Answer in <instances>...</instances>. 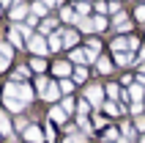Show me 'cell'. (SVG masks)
<instances>
[{"instance_id": "6da1fadb", "label": "cell", "mask_w": 145, "mask_h": 143, "mask_svg": "<svg viewBox=\"0 0 145 143\" xmlns=\"http://www.w3.org/2000/svg\"><path fill=\"white\" fill-rule=\"evenodd\" d=\"M6 94H8V96H16V99H22L25 105L33 102V96H36V94H33V88L25 85V83H8V85H6Z\"/></svg>"}, {"instance_id": "7a4b0ae2", "label": "cell", "mask_w": 145, "mask_h": 143, "mask_svg": "<svg viewBox=\"0 0 145 143\" xmlns=\"http://www.w3.org/2000/svg\"><path fill=\"white\" fill-rule=\"evenodd\" d=\"M104 91H107V88H101L99 83H93V85L85 88V99H88L93 107H101V105H104Z\"/></svg>"}, {"instance_id": "3957f363", "label": "cell", "mask_w": 145, "mask_h": 143, "mask_svg": "<svg viewBox=\"0 0 145 143\" xmlns=\"http://www.w3.org/2000/svg\"><path fill=\"white\" fill-rule=\"evenodd\" d=\"M27 50H30L33 55H47L49 52V41L44 39V36H30V39H27Z\"/></svg>"}, {"instance_id": "277c9868", "label": "cell", "mask_w": 145, "mask_h": 143, "mask_svg": "<svg viewBox=\"0 0 145 143\" xmlns=\"http://www.w3.org/2000/svg\"><path fill=\"white\" fill-rule=\"evenodd\" d=\"M110 25H112V28H115L118 33H121V36H126V33L131 30V19H129L126 14H123V11H118V14H112V22H110Z\"/></svg>"}, {"instance_id": "5b68a950", "label": "cell", "mask_w": 145, "mask_h": 143, "mask_svg": "<svg viewBox=\"0 0 145 143\" xmlns=\"http://www.w3.org/2000/svg\"><path fill=\"white\" fill-rule=\"evenodd\" d=\"M57 30H60V36H63V47L74 50V44L80 41V33H77V30H71V28H57Z\"/></svg>"}, {"instance_id": "8992f818", "label": "cell", "mask_w": 145, "mask_h": 143, "mask_svg": "<svg viewBox=\"0 0 145 143\" xmlns=\"http://www.w3.org/2000/svg\"><path fill=\"white\" fill-rule=\"evenodd\" d=\"M57 28H60V25H57V17H55V19H52V17H44V19L39 22V33H41V36H47V33L57 30Z\"/></svg>"}, {"instance_id": "52a82bcc", "label": "cell", "mask_w": 145, "mask_h": 143, "mask_svg": "<svg viewBox=\"0 0 145 143\" xmlns=\"http://www.w3.org/2000/svg\"><path fill=\"white\" fill-rule=\"evenodd\" d=\"M27 14H30V6H27V3H16V6L11 8V19H14V22L27 19Z\"/></svg>"}, {"instance_id": "ba28073f", "label": "cell", "mask_w": 145, "mask_h": 143, "mask_svg": "<svg viewBox=\"0 0 145 143\" xmlns=\"http://www.w3.org/2000/svg\"><path fill=\"white\" fill-rule=\"evenodd\" d=\"M52 72H55V77H60V80H63V77H69V74H71V61H57V64L55 66H52Z\"/></svg>"}, {"instance_id": "9c48e42d", "label": "cell", "mask_w": 145, "mask_h": 143, "mask_svg": "<svg viewBox=\"0 0 145 143\" xmlns=\"http://www.w3.org/2000/svg\"><path fill=\"white\" fill-rule=\"evenodd\" d=\"M41 96H44L47 102H57V99L63 96V91H60V85H55V83H49V85H47V91H44Z\"/></svg>"}, {"instance_id": "30bf717a", "label": "cell", "mask_w": 145, "mask_h": 143, "mask_svg": "<svg viewBox=\"0 0 145 143\" xmlns=\"http://www.w3.org/2000/svg\"><path fill=\"white\" fill-rule=\"evenodd\" d=\"M74 25H77V28H80L82 33H96V25H93V17H90V19H88V17H77V22H74Z\"/></svg>"}, {"instance_id": "8fae6325", "label": "cell", "mask_w": 145, "mask_h": 143, "mask_svg": "<svg viewBox=\"0 0 145 143\" xmlns=\"http://www.w3.org/2000/svg\"><path fill=\"white\" fill-rule=\"evenodd\" d=\"M8 41H11L14 47H22V44H25V36H22V30H19V25L8 28Z\"/></svg>"}, {"instance_id": "7c38bea8", "label": "cell", "mask_w": 145, "mask_h": 143, "mask_svg": "<svg viewBox=\"0 0 145 143\" xmlns=\"http://www.w3.org/2000/svg\"><path fill=\"white\" fill-rule=\"evenodd\" d=\"M69 61H71V64H88V52H85V47H74L71 52H69Z\"/></svg>"}, {"instance_id": "4fadbf2b", "label": "cell", "mask_w": 145, "mask_h": 143, "mask_svg": "<svg viewBox=\"0 0 145 143\" xmlns=\"http://www.w3.org/2000/svg\"><path fill=\"white\" fill-rule=\"evenodd\" d=\"M3 99H6V107H8V110H14V113H22L25 110V102H22V99L8 96V94H3Z\"/></svg>"}, {"instance_id": "5bb4252c", "label": "cell", "mask_w": 145, "mask_h": 143, "mask_svg": "<svg viewBox=\"0 0 145 143\" xmlns=\"http://www.w3.org/2000/svg\"><path fill=\"white\" fill-rule=\"evenodd\" d=\"M49 52H57V50H63V36H60V30H55V33H49Z\"/></svg>"}, {"instance_id": "9a60e30c", "label": "cell", "mask_w": 145, "mask_h": 143, "mask_svg": "<svg viewBox=\"0 0 145 143\" xmlns=\"http://www.w3.org/2000/svg\"><path fill=\"white\" fill-rule=\"evenodd\" d=\"M96 72H99V74H112V61L99 55L96 58Z\"/></svg>"}, {"instance_id": "2e32d148", "label": "cell", "mask_w": 145, "mask_h": 143, "mask_svg": "<svg viewBox=\"0 0 145 143\" xmlns=\"http://www.w3.org/2000/svg\"><path fill=\"white\" fill-rule=\"evenodd\" d=\"M25 138H27V143H41L44 140V132H41L39 127H27L25 129Z\"/></svg>"}, {"instance_id": "e0dca14e", "label": "cell", "mask_w": 145, "mask_h": 143, "mask_svg": "<svg viewBox=\"0 0 145 143\" xmlns=\"http://www.w3.org/2000/svg\"><path fill=\"white\" fill-rule=\"evenodd\" d=\"M66 116H69V113H66L63 107H52V110H49V121H52V124H66Z\"/></svg>"}, {"instance_id": "ac0fdd59", "label": "cell", "mask_w": 145, "mask_h": 143, "mask_svg": "<svg viewBox=\"0 0 145 143\" xmlns=\"http://www.w3.org/2000/svg\"><path fill=\"white\" fill-rule=\"evenodd\" d=\"M90 6H93V3H88V0H77V3H74L77 17H88V14H90Z\"/></svg>"}, {"instance_id": "d6986e66", "label": "cell", "mask_w": 145, "mask_h": 143, "mask_svg": "<svg viewBox=\"0 0 145 143\" xmlns=\"http://www.w3.org/2000/svg\"><path fill=\"white\" fill-rule=\"evenodd\" d=\"M60 19H63V22H77V11H74L71 6H63L60 8Z\"/></svg>"}, {"instance_id": "ffe728a7", "label": "cell", "mask_w": 145, "mask_h": 143, "mask_svg": "<svg viewBox=\"0 0 145 143\" xmlns=\"http://www.w3.org/2000/svg\"><path fill=\"white\" fill-rule=\"evenodd\" d=\"M93 25H96V33H101V30L110 28V19H107L104 14H96V17H93Z\"/></svg>"}, {"instance_id": "44dd1931", "label": "cell", "mask_w": 145, "mask_h": 143, "mask_svg": "<svg viewBox=\"0 0 145 143\" xmlns=\"http://www.w3.org/2000/svg\"><path fill=\"white\" fill-rule=\"evenodd\" d=\"M129 96L134 99V102L145 99V85H131V88H129Z\"/></svg>"}, {"instance_id": "7402d4cb", "label": "cell", "mask_w": 145, "mask_h": 143, "mask_svg": "<svg viewBox=\"0 0 145 143\" xmlns=\"http://www.w3.org/2000/svg\"><path fill=\"white\" fill-rule=\"evenodd\" d=\"M11 55H14V44H8V41H0V58L11 61Z\"/></svg>"}, {"instance_id": "603a6c76", "label": "cell", "mask_w": 145, "mask_h": 143, "mask_svg": "<svg viewBox=\"0 0 145 143\" xmlns=\"http://www.w3.org/2000/svg\"><path fill=\"white\" fill-rule=\"evenodd\" d=\"M30 11H33L36 17H47V11H49V8L44 6V0H36V3L30 6Z\"/></svg>"}, {"instance_id": "cb8c5ba5", "label": "cell", "mask_w": 145, "mask_h": 143, "mask_svg": "<svg viewBox=\"0 0 145 143\" xmlns=\"http://www.w3.org/2000/svg\"><path fill=\"white\" fill-rule=\"evenodd\" d=\"M0 132L3 135H11V121H8V116L3 110H0Z\"/></svg>"}, {"instance_id": "d4e9b609", "label": "cell", "mask_w": 145, "mask_h": 143, "mask_svg": "<svg viewBox=\"0 0 145 143\" xmlns=\"http://www.w3.org/2000/svg\"><path fill=\"white\" fill-rule=\"evenodd\" d=\"M93 11L96 14H110V0H96L93 3Z\"/></svg>"}, {"instance_id": "484cf974", "label": "cell", "mask_w": 145, "mask_h": 143, "mask_svg": "<svg viewBox=\"0 0 145 143\" xmlns=\"http://www.w3.org/2000/svg\"><path fill=\"white\" fill-rule=\"evenodd\" d=\"M30 69H33V72H47V64H44V58H41V55H36V58L30 61Z\"/></svg>"}, {"instance_id": "4316f807", "label": "cell", "mask_w": 145, "mask_h": 143, "mask_svg": "<svg viewBox=\"0 0 145 143\" xmlns=\"http://www.w3.org/2000/svg\"><path fill=\"white\" fill-rule=\"evenodd\" d=\"M121 85H115V83H110V85H107V96H110V99H121Z\"/></svg>"}, {"instance_id": "83f0119b", "label": "cell", "mask_w": 145, "mask_h": 143, "mask_svg": "<svg viewBox=\"0 0 145 143\" xmlns=\"http://www.w3.org/2000/svg\"><path fill=\"white\" fill-rule=\"evenodd\" d=\"M71 80H74V83H85V80H88V72L80 66V69H74V77Z\"/></svg>"}, {"instance_id": "f1b7e54d", "label": "cell", "mask_w": 145, "mask_h": 143, "mask_svg": "<svg viewBox=\"0 0 145 143\" xmlns=\"http://www.w3.org/2000/svg\"><path fill=\"white\" fill-rule=\"evenodd\" d=\"M60 91H63V94H71V91H74V80L63 77V80H60Z\"/></svg>"}, {"instance_id": "f546056e", "label": "cell", "mask_w": 145, "mask_h": 143, "mask_svg": "<svg viewBox=\"0 0 145 143\" xmlns=\"http://www.w3.org/2000/svg\"><path fill=\"white\" fill-rule=\"evenodd\" d=\"M134 19H137V22H145V3H140V6L134 8Z\"/></svg>"}, {"instance_id": "4dcf8cb0", "label": "cell", "mask_w": 145, "mask_h": 143, "mask_svg": "<svg viewBox=\"0 0 145 143\" xmlns=\"http://www.w3.org/2000/svg\"><path fill=\"white\" fill-rule=\"evenodd\" d=\"M27 74H30V69H27V66H19V69L14 72V80H25Z\"/></svg>"}, {"instance_id": "1f68e13d", "label": "cell", "mask_w": 145, "mask_h": 143, "mask_svg": "<svg viewBox=\"0 0 145 143\" xmlns=\"http://www.w3.org/2000/svg\"><path fill=\"white\" fill-rule=\"evenodd\" d=\"M47 85H49V80H47V77H39V80H36V88H39L41 94L47 91Z\"/></svg>"}, {"instance_id": "d6a6232c", "label": "cell", "mask_w": 145, "mask_h": 143, "mask_svg": "<svg viewBox=\"0 0 145 143\" xmlns=\"http://www.w3.org/2000/svg\"><path fill=\"white\" fill-rule=\"evenodd\" d=\"M63 110H66V113L74 110V99H71V96H66V99H63Z\"/></svg>"}, {"instance_id": "836d02e7", "label": "cell", "mask_w": 145, "mask_h": 143, "mask_svg": "<svg viewBox=\"0 0 145 143\" xmlns=\"http://www.w3.org/2000/svg\"><path fill=\"white\" fill-rule=\"evenodd\" d=\"M104 140H107V143L118 140V132H115V129H107V132H104Z\"/></svg>"}, {"instance_id": "e575fe53", "label": "cell", "mask_w": 145, "mask_h": 143, "mask_svg": "<svg viewBox=\"0 0 145 143\" xmlns=\"http://www.w3.org/2000/svg\"><path fill=\"white\" fill-rule=\"evenodd\" d=\"M104 110L110 113V116H118V107H115V102H104Z\"/></svg>"}, {"instance_id": "d590c367", "label": "cell", "mask_w": 145, "mask_h": 143, "mask_svg": "<svg viewBox=\"0 0 145 143\" xmlns=\"http://www.w3.org/2000/svg\"><path fill=\"white\" fill-rule=\"evenodd\" d=\"M88 110H90V102H88V99H82V102H80V116H85Z\"/></svg>"}, {"instance_id": "8d00e7d4", "label": "cell", "mask_w": 145, "mask_h": 143, "mask_svg": "<svg viewBox=\"0 0 145 143\" xmlns=\"http://www.w3.org/2000/svg\"><path fill=\"white\" fill-rule=\"evenodd\" d=\"M93 127H96V129H99V127H104V119H101L99 113H96V116H93Z\"/></svg>"}, {"instance_id": "74e56055", "label": "cell", "mask_w": 145, "mask_h": 143, "mask_svg": "<svg viewBox=\"0 0 145 143\" xmlns=\"http://www.w3.org/2000/svg\"><path fill=\"white\" fill-rule=\"evenodd\" d=\"M134 121H137V129H145V116H137Z\"/></svg>"}, {"instance_id": "f35d334b", "label": "cell", "mask_w": 145, "mask_h": 143, "mask_svg": "<svg viewBox=\"0 0 145 143\" xmlns=\"http://www.w3.org/2000/svg\"><path fill=\"white\" fill-rule=\"evenodd\" d=\"M16 3H22V0H0V6H16Z\"/></svg>"}, {"instance_id": "ab89813d", "label": "cell", "mask_w": 145, "mask_h": 143, "mask_svg": "<svg viewBox=\"0 0 145 143\" xmlns=\"http://www.w3.org/2000/svg\"><path fill=\"white\" fill-rule=\"evenodd\" d=\"M137 58H140V61H145V47H142V50L137 52Z\"/></svg>"}, {"instance_id": "60d3db41", "label": "cell", "mask_w": 145, "mask_h": 143, "mask_svg": "<svg viewBox=\"0 0 145 143\" xmlns=\"http://www.w3.org/2000/svg\"><path fill=\"white\" fill-rule=\"evenodd\" d=\"M0 14H3V8H0Z\"/></svg>"}, {"instance_id": "b9f144b4", "label": "cell", "mask_w": 145, "mask_h": 143, "mask_svg": "<svg viewBox=\"0 0 145 143\" xmlns=\"http://www.w3.org/2000/svg\"><path fill=\"white\" fill-rule=\"evenodd\" d=\"M140 3H145V0H140Z\"/></svg>"}, {"instance_id": "7bdbcfd3", "label": "cell", "mask_w": 145, "mask_h": 143, "mask_svg": "<svg viewBox=\"0 0 145 143\" xmlns=\"http://www.w3.org/2000/svg\"><path fill=\"white\" fill-rule=\"evenodd\" d=\"M11 143H14V140H11Z\"/></svg>"}]
</instances>
